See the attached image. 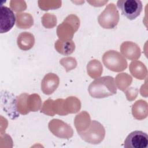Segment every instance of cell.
I'll return each instance as SVG.
<instances>
[{
	"label": "cell",
	"mask_w": 148,
	"mask_h": 148,
	"mask_svg": "<svg viewBox=\"0 0 148 148\" xmlns=\"http://www.w3.org/2000/svg\"><path fill=\"white\" fill-rule=\"evenodd\" d=\"M120 51L123 57L128 60H136L140 58L141 51L138 45L132 42L126 41L120 46Z\"/></svg>",
	"instance_id": "12"
},
{
	"label": "cell",
	"mask_w": 148,
	"mask_h": 148,
	"mask_svg": "<svg viewBox=\"0 0 148 148\" xmlns=\"http://www.w3.org/2000/svg\"><path fill=\"white\" fill-rule=\"evenodd\" d=\"M132 77L126 73L119 74L116 77V84L119 89L125 91V90L131 84Z\"/></svg>",
	"instance_id": "22"
},
{
	"label": "cell",
	"mask_w": 148,
	"mask_h": 148,
	"mask_svg": "<svg viewBox=\"0 0 148 148\" xmlns=\"http://www.w3.org/2000/svg\"><path fill=\"white\" fill-rule=\"evenodd\" d=\"M102 65L101 62L97 60H91L87 65V71L88 75L93 79L101 76L102 73Z\"/></svg>",
	"instance_id": "19"
},
{
	"label": "cell",
	"mask_w": 148,
	"mask_h": 148,
	"mask_svg": "<svg viewBox=\"0 0 148 148\" xmlns=\"http://www.w3.org/2000/svg\"><path fill=\"white\" fill-rule=\"evenodd\" d=\"M148 145V135L141 131L131 132L124 140L125 148H146Z\"/></svg>",
	"instance_id": "9"
},
{
	"label": "cell",
	"mask_w": 148,
	"mask_h": 148,
	"mask_svg": "<svg viewBox=\"0 0 148 148\" xmlns=\"http://www.w3.org/2000/svg\"><path fill=\"white\" fill-rule=\"evenodd\" d=\"M42 24L47 28H51L54 27L57 23L56 17L50 13H45L42 17Z\"/></svg>",
	"instance_id": "23"
},
{
	"label": "cell",
	"mask_w": 148,
	"mask_h": 148,
	"mask_svg": "<svg viewBox=\"0 0 148 148\" xmlns=\"http://www.w3.org/2000/svg\"><path fill=\"white\" fill-rule=\"evenodd\" d=\"M60 84L58 76L53 73L46 74L43 78L41 82V90L46 95H50L53 93Z\"/></svg>",
	"instance_id": "11"
},
{
	"label": "cell",
	"mask_w": 148,
	"mask_h": 148,
	"mask_svg": "<svg viewBox=\"0 0 148 148\" xmlns=\"http://www.w3.org/2000/svg\"><path fill=\"white\" fill-rule=\"evenodd\" d=\"M91 120L88 113L83 111L76 115L75 119V125L77 132H81L86 130L90 124Z\"/></svg>",
	"instance_id": "17"
},
{
	"label": "cell",
	"mask_w": 148,
	"mask_h": 148,
	"mask_svg": "<svg viewBox=\"0 0 148 148\" xmlns=\"http://www.w3.org/2000/svg\"><path fill=\"white\" fill-rule=\"evenodd\" d=\"M17 43L18 47L24 51L31 49L34 45V36L28 32H23L19 34L17 39Z\"/></svg>",
	"instance_id": "13"
},
{
	"label": "cell",
	"mask_w": 148,
	"mask_h": 148,
	"mask_svg": "<svg viewBox=\"0 0 148 148\" xmlns=\"http://www.w3.org/2000/svg\"><path fill=\"white\" fill-rule=\"evenodd\" d=\"M16 16V26L21 29L29 28L34 23L32 16L29 13H17Z\"/></svg>",
	"instance_id": "18"
},
{
	"label": "cell",
	"mask_w": 148,
	"mask_h": 148,
	"mask_svg": "<svg viewBox=\"0 0 148 148\" xmlns=\"http://www.w3.org/2000/svg\"><path fill=\"white\" fill-rule=\"evenodd\" d=\"M42 106V101L39 95L36 94H31L27 98V108L29 112H36Z\"/></svg>",
	"instance_id": "21"
},
{
	"label": "cell",
	"mask_w": 148,
	"mask_h": 148,
	"mask_svg": "<svg viewBox=\"0 0 148 148\" xmlns=\"http://www.w3.org/2000/svg\"><path fill=\"white\" fill-rule=\"evenodd\" d=\"M103 65L110 71L115 72L123 71L127 68V61L118 51L108 50L102 56Z\"/></svg>",
	"instance_id": "4"
},
{
	"label": "cell",
	"mask_w": 148,
	"mask_h": 148,
	"mask_svg": "<svg viewBox=\"0 0 148 148\" xmlns=\"http://www.w3.org/2000/svg\"><path fill=\"white\" fill-rule=\"evenodd\" d=\"M48 127L50 132L58 138L69 139L73 136L72 127L61 120L53 119L49 123Z\"/></svg>",
	"instance_id": "8"
},
{
	"label": "cell",
	"mask_w": 148,
	"mask_h": 148,
	"mask_svg": "<svg viewBox=\"0 0 148 148\" xmlns=\"http://www.w3.org/2000/svg\"><path fill=\"white\" fill-rule=\"evenodd\" d=\"M16 19L13 11L10 8L2 5L1 6L0 32L3 34L10 31L14 26Z\"/></svg>",
	"instance_id": "10"
},
{
	"label": "cell",
	"mask_w": 148,
	"mask_h": 148,
	"mask_svg": "<svg viewBox=\"0 0 148 148\" xmlns=\"http://www.w3.org/2000/svg\"><path fill=\"white\" fill-rule=\"evenodd\" d=\"M77 133L85 142L97 145L103 140L105 136V130L99 122L92 120L86 130Z\"/></svg>",
	"instance_id": "3"
},
{
	"label": "cell",
	"mask_w": 148,
	"mask_h": 148,
	"mask_svg": "<svg viewBox=\"0 0 148 148\" xmlns=\"http://www.w3.org/2000/svg\"><path fill=\"white\" fill-rule=\"evenodd\" d=\"M129 69L131 75L138 79L143 80L146 77V67L139 61L135 60L131 62L130 65Z\"/></svg>",
	"instance_id": "16"
},
{
	"label": "cell",
	"mask_w": 148,
	"mask_h": 148,
	"mask_svg": "<svg viewBox=\"0 0 148 148\" xmlns=\"http://www.w3.org/2000/svg\"><path fill=\"white\" fill-rule=\"evenodd\" d=\"M80 26V20L75 14L68 16L64 21L57 27V34L59 39H72L75 32Z\"/></svg>",
	"instance_id": "5"
},
{
	"label": "cell",
	"mask_w": 148,
	"mask_h": 148,
	"mask_svg": "<svg viewBox=\"0 0 148 148\" xmlns=\"http://www.w3.org/2000/svg\"><path fill=\"white\" fill-rule=\"evenodd\" d=\"M147 102L142 99L136 101L132 107V113L134 117L139 120L147 117Z\"/></svg>",
	"instance_id": "15"
},
{
	"label": "cell",
	"mask_w": 148,
	"mask_h": 148,
	"mask_svg": "<svg viewBox=\"0 0 148 148\" xmlns=\"http://www.w3.org/2000/svg\"><path fill=\"white\" fill-rule=\"evenodd\" d=\"M117 6L123 15L130 20L139 16L143 9L142 3L139 0H119Z\"/></svg>",
	"instance_id": "7"
},
{
	"label": "cell",
	"mask_w": 148,
	"mask_h": 148,
	"mask_svg": "<svg viewBox=\"0 0 148 148\" xmlns=\"http://www.w3.org/2000/svg\"><path fill=\"white\" fill-rule=\"evenodd\" d=\"M119 13L113 3L108 4L104 10L99 15L98 21L103 28L113 29L115 28L119 21Z\"/></svg>",
	"instance_id": "6"
},
{
	"label": "cell",
	"mask_w": 148,
	"mask_h": 148,
	"mask_svg": "<svg viewBox=\"0 0 148 148\" xmlns=\"http://www.w3.org/2000/svg\"><path fill=\"white\" fill-rule=\"evenodd\" d=\"M88 91L92 98H103L116 94L117 86L113 77L106 76L96 78L90 84Z\"/></svg>",
	"instance_id": "1"
},
{
	"label": "cell",
	"mask_w": 148,
	"mask_h": 148,
	"mask_svg": "<svg viewBox=\"0 0 148 148\" xmlns=\"http://www.w3.org/2000/svg\"><path fill=\"white\" fill-rule=\"evenodd\" d=\"M50 107L53 116L55 114L65 116L69 113H77L80 109L81 103L80 100L75 97H69L66 99H51Z\"/></svg>",
	"instance_id": "2"
},
{
	"label": "cell",
	"mask_w": 148,
	"mask_h": 148,
	"mask_svg": "<svg viewBox=\"0 0 148 148\" xmlns=\"http://www.w3.org/2000/svg\"><path fill=\"white\" fill-rule=\"evenodd\" d=\"M28 95L27 93H23L17 97L15 100L16 109L22 114H27L29 112L27 108V98Z\"/></svg>",
	"instance_id": "20"
},
{
	"label": "cell",
	"mask_w": 148,
	"mask_h": 148,
	"mask_svg": "<svg viewBox=\"0 0 148 148\" xmlns=\"http://www.w3.org/2000/svg\"><path fill=\"white\" fill-rule=\"evenodd\" d=\"M60 63L65 68L66 72L75 68L77 65L76 60L73 57L63 58L60 61Z\"/></svg>",
	"instance_id": "24"
},
{
	"label": "cell",
	"mask_w": 148,
	"mask_h": 148,
	"mask_svg": "<svg viewBox=\"0 0 148 148\" xmlns=\"http://www.w3.org/2000/svg\"><path fill=\"white\" fill-rule=\"evenodd\" d=\"M54 47L59 53L64 56H68L74 51L75 45L72 39H58L55 42Z\"/></svg>",
	"instance_id": "14"
}]
</instances>
